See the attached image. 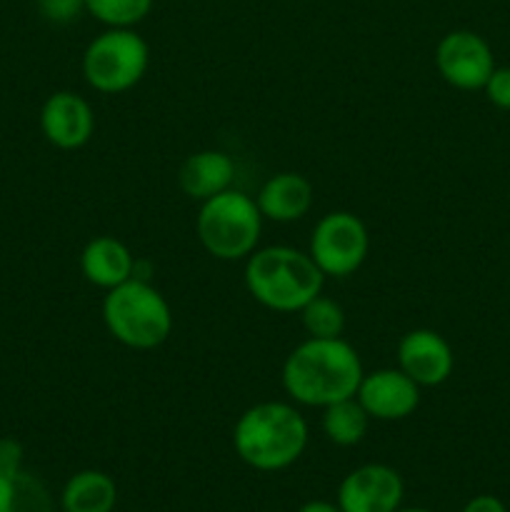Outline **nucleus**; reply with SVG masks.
<instances>
[{
	"mask_svg": "<svg viewBox=\"0 0 510 512\" xmlns=\"http://www.w3.org/2000/svg\"><path fill=\"white\" fill-rule=\"evenodd\" d=\"M363 375V360L348 340L308 338L290 350L280 380L290 403L323 410L353 398Z\"/></svg>",
	"mask_w": 510,
	"mask_h": 512,
	"instance_id": "nucleus-1",
	"label": "nucleus"
},
{
	"mask_svg": "<svg viewBox=\"0 0 510 512\" xmlns=\"http://www.w3.org/2000/svg\"><path fill=\"white\" fill-rule=\"evenodd\" d=\"M233 448L248 468L258 473H278L298 463L305 453L308 423L295 403H255L235 423Z\"/></svg>",
	"mask_w": 510,
	"mask_h": 512,
	"instance_id": "nucleus-2",
	"label": "nucleus"
},
{
	"mask_svg": "<svg viewBox=\"0 0 510 512\" xmlns=\"http://www.w3.org/2000/svg\"><path fill=\"white\" fill-rule=\"evenodd\" d=\"M245 288L250 298L273 313H300L323 293L325 275L308 250L268 245L245 258Z\"/></svg>",
	"mask_w": 510,
	"mask_h": 512,
	"instance_id": "nucleus-3",
	"label": "nucleus"
},
{
	"mask_svg": "<svg viewBox=\"0 0 510 512\" xmlns=\"http://www.w3.org/2000/svg\"><path fill=\"white\" fill-rule=\"evenodd\" d=\"M103 323L125 348L155 350L173 333V310L155 285L145 278H130L105 290Z\"/></svg>",
	"mask_w": 510,
	"mask_h": 512,
	"instance_id": "nucleus-4",
	"label": "nucleus"
},
{
	"mask_svg": "<svg viewBox=\"0 0 510 512\" xmlns=\"http://www.w3.org/2000/svg\"><path fill=\"white\" fill-rule=\"evenodd\" d=\"M263 213L255 198L243 190H225L215 198L200 203L195 215V233L205 253L215 260H245L258 250L263 233Z\"/></svg>",
	"mask_w": 510,
	"mask_h": 512,
	"instance_id": "nucleus-5",
	"label": "nucleus"
},
{
	"mask_svg": "<svg viewBox=\"0 0 510 512\" xmlns=\"http://www.w3.org/2000/svg\"><path fill=\"white\" fill-rule=\"evenodd\" d=\"M150 48L135 28H105L83 53V78L103 95H118L143 80Z\"/></svg>",
	"mask_w": 510,
	"mask_h": 512,
	"instance_id": "nucleus-6",
	"label": "nucleus"
},
{
	"mask_svg": "<svg viewBox=\"0 0 510 512\" xmlns=\"http://www.w3.org/2000/svg\"><path fill=\"white\" fill-rule=\"evenodd\" d=\"M370 235L363 220L348 210L323 215L310 233L308 253L325 278H348L363 268Z\"/></svg>",
	"mask_w": 510,
	"mask_h": 512,
	"instance_id": "nucleus-7",
	"label": "nucleus"
},
{
	"mask_svg": "<svg viewBox=\"0 0 510 512\" xmlns=\"http://www.w3.org/2000/svg\"><path fill=\"white\" fill-rule=\"evenodd\" d=\"M435 68L453 88L480 90L495 70V58L483 35L473 30H450L435 45Z\"/></svg>",
	"mask_w": 510,
	"mask_h": 512,
	"instance_id": "nucleus-8",
	"label": "nucleus"
},
{
	"mask_svg": "<svg viewBox=\"0 0 510 512\" xmlns=\"http://www.w3.org/2000/svg\"><path fill=\"white\" fill-rule=\"evenodd\" d=\"M403 495L405 485L398 470L383 463H365L345 475L335 503L343 512H398Z\"/></svg>",
	"mask_w": 510,
	"mask_h": 512,
	"instance_id": "nucleus-9",
	"label": "nucleus"
},
{
	"mask_svg": "<svg viewBox=\"0 0 510 512\" xmlns=\"http://www.w3.org/2000/svg\"><path fill=\"white\" fill-rule=\"evenodd\" d=\"M420 390L423 388L400 368H380L363 375L355 398L370 415V420L395 423V420L410 418L418 410Z\"/></svg>",
	"mask_w": 510,
	"mask_h": 512,
	"instance_id": "nucleus-10",
	"label": "nucleus"
},
{
	"mask_svg": "<svg viewBox=\"0 0 510 512\" xmlns=\"http://www.w3.org/2000/svg\"><path fill=\"white\" fill-rule=\"evenodd\" d=\"M398 368L420 388H438L453 375V348L435 330L415 328L400 338Z\"/></svg>",
	"mask_w": 510,
	"mask_h": 512,
	"instance_id": "nucleus-11",
	"label": "nucleus"
},
{
	"mask_svg": "<svg viewBox=\"0 0 510 512\" xmlns=\"http://www.w3.org/2000/svg\"><path fill=\"white\" fill-rule=\"evenodd\" d=\"M40 130L45 140L60 150H78L95 133V113L83 95L58 90L40 108Z\"/></svg>",
	"mask_w": 510,
	"mask_h": 512,
	"instance_id": "nucleus-12",
	"label": "nucleus"
},
{
	"mask_svg": "<svg viewBox=\"0 0 510 512\" xmlns=\"http://www.w3.org/2000/svg\"><path fill=\"white\" fill-rule=\"evenodd\" d=\"M315 190L305 175L300 173H275L260 185L255 203L265 220L273 223H295L305 218L313 208Z\"/></svg>",
	"mask_w": 510,
	"mask_h": 512,
	"instance_id": "nucleus-13",
	"label": "nucleus"
},
{
	"mask_svg": "<svg viewBox=\"0 0 510 512\" xmlns=\"http://www.w3.org/2000/svg\"><path fill=\"white\" fill-rule=\"evenodd\" d=\"M80 270L90 285L113 290L125 280L135 278L138 263L123 240L113 238V235H98L85 243L83 253H80Z\"/></svg>",
	"mask_w": 510,
	"mask_h": 512,
	"instance_id": "nucleus-14",
	"label": "nucleus"
},
{
	"mask_svg": "<svg viewBox=\"0 0 510 512\" xmlns=\"http://www.w3.org/2000/svg\"><path fill=\"white\" fill-rule=\"evenodd\" d=\"M235 180V163L223 150H198L188 155L178 170V185L190 200L215 198L233 188Z\"/></svg>",
	"mask_w": 510,
	"mask_h": 512,
	"instance_id": "nucleus-15",
	"label": "nucleus"
},
{
	"mask_svg": "<svg viewBox=\"0 0 510 512\" xmlns=\"http://www.w3.org/2000/svg\"><path fill=\"white\" fill-rule=\"evenodd\" d=\"M63 512H113L118 505V485L103 470H80L60 493Z\"/></svg>",
	"mask_w": 510,
	"mask_h": 512,
	"instance_id": "nucleus-16",
	"label": "nucleus"
},
{
	"mask_svg": "<svg viewBox=\"0 0 510 512\" xmlns=\"http://www.w3.org/2000/svg\"><path fill=\"white\" fill-rule=\"evenodd\" d=\"M370 415L365 413L358 398H345L323 408V433L330 443L340 448H353L368 435Z\"/></svg>",
	"mask_w": 510,
	"mask_h": 512,
	"instance_id": "nucleus-17",
	"label": "nucleus"
},
{
	"mask_svg": "<svg viewBox=\"0 0 510 512\" xmlns=\"http://www.w3.org/2000/svg\"><path fill=\"white\" fill-rule=\"evenodd\" d=\"M0 512H53V500L35 475L0 473Z\"/></svg>",
	"mask_w": 510,
	"mask_h": 512,
	"instance_id": "nucleus-18",
	"label": "nucleus"
},
{
	"mask_svg": "<svg viewBox=\"0 0 510 512\" xmlns=\"http://www.w3.org/2000/svg\"><path fill=\"white\" fill-rule=\"evenodd\" d=\"M298 315L308 338H340L345 330L343 305L335 303L333 298H325L323 293L315 295Z\"/></svg>",
	"mask_w": 510,
	"mask_h": 512,
	"instance_id": "nucleus-19",
	"label": "nucleus"
},
{
	"mask_svg": "<svg viewBox=\"0 0 510 512\" xmlns=\"http://www.w3.org/2000/svg\"><path fill=\"white\" fill-rule=\"evenodd\" d=\"M155 0H85V10L105 28H135L148 18Z\"/></svg>",
	"mask_w": 510,
	"mask_h": 512,
	"instance_id": "nucleus-20",
	"label": "nucleus"
},
{
	"mask_svg": "<svg viewBox=\"0 0 510 512\" xmlns=\"http://www.w3.org/2000/svg\"><path fill=\"white\" fill-rule=\"evenodd\" d=\"M483 90L495 108L510 110V68H495Z\"/></svg>",
	"mask_w": 510,
	"mask_h": 512,
	"instance_id": "nucleus-21",
	"label": "nucleus"
},
{
	"mask_svg": "<svg viewBox=\"0 0 510 512\" xmlns=\"http://www.w3.org/2000/svg\"><path fill=\"white\" fill-rule=\"evenodd\" d=\"M23 470V445L13 438L0 440V473Z\"/></svg>",
	"mask_w": 510,
	"mask_h": 512,
	"instance_id": "nucleus-22",
	"label": "nucleus"
},
{
	"mask_svg": "<svg viewBox=\"0 0 510 512\" xmlns=\"http://www.w3.org/2000/svg\"><path fill=\"white\" fill-rule=\"evenodd\" d=\"M463 512H508V510H505L503 500L495 498V495H475L473 500L465 503Z\"/></svg>",
	"mask_w": 510,
	"mask_h": 512,
	"instance_id": "nucleus-23",
	"label": "nucleus"
},
{
	"mask_svg": "<svg viewBox=\"0 0 510 512\" xmlns=\"http://www.w3.org/2000/svg\"><path fill=\"white\" fill-rule=\"evenodd\" d=\"M298 512H343L338 503H330V500H310L305 503Z\"/></svg>",
	"mask_w": 510,
	"mask_h": 512,
	"instance_id": "nucleus-24",
	"label": "nucleus"
},
{
	"mask_svg": "<svg viewBox=\"0 0 510 512\" xmlns=\"http://www.w3.org/2000/svg\"><path fill=\"white\" fill-rule=\"evenodd\" d=\"M398 512H433V510H428V508H400Z\"/></svg>",
	"mask_w": 510,
	"mask_h": 512,
	"instance_id": "nucleus-25",
	"label": "nucleus"
},
{
	"mask_svg": "<svg viewBox=\"0 0 510 512\" xmlns=\"http://www.w3.org/2000/svg\"><path fill=\"white\" fill-rule=\"evenodd\" d=\"M70 3H78V5H83V8H85V0H70Z\"/></svg>",
	"mask_w": 510,
	"mask_h": 512,
	"instance_id": "nucleus-26",
	"label": "nucleus"
}]
</instances>
